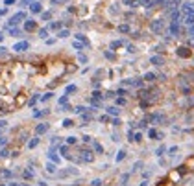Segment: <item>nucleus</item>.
Returning a JSON list of instances; mask_svg holds the SVG:
<instances>
[{"mask_svg": "<svg viewBox=\"0 0 194 186\" xmlns=\"http://www.w3.org/2000/svg\"><path fill=\"white\" fill-rule=\"evenodd\" d=\"M183 22H185L187 26H192V24H194V13H187L185 18H183Z\"/></svg>", "mask_w": 194, "mask_h": 186, "instance_id": "obj_16", "label": "nucleus"}, {"mask_svg": "<svg viewBox=\"0 0 194 186\" xmlns=\"http://www.w3.org/2000/svg\"><path fill=\"white\" fill-rule=\"evenodd\" d=\"M100 122H109V116H107V114H104V116H100Z\"/></svg>", "mask_w": 194, "mask_h": 186, "instance_id": "obj_43", "label": "nucleus"}, {"mask_svg": "<svg viewBox=\"0 0 194 186\" xmlns=\"http://www.w3.org/2000/svg\"><path fill=\"white\" fill-rule=\"evenodd\" d=\"M72 48H74L76 52H81V50L85 48V44H81L80 41H72Z\"/></svg>", "mask_w": 194, "mask_h": 186, "instance_id": "obj_19", "label": "nucleus"}, {"mask_svg": "<svg viewBox=\"0 0 194 186\" xmlns=\"http://www.w3.org/2000/svg\"><path fill=\"white\" fill-rule=\"evenodd\" d=\"M168 30H170V35L178 37L179 32H181V28H179V20H172V22H170V26H168Z\"/></svg>", "mask_w": 194, "mask_h": 186, "instance_id": "obj_6", "label": "nucleus"}, {"mask_svg": "<svg viewBox=\"0 0 194 186\" xmlns=\"http://www.w3.org/2000/svg\"><path fill=\"white\" fill-rule=\"evenodd\" d=\"M72 125H74V122H72L70 118H65L63 120V127H72Z\"/></svg>", "mask_w": 194, "mask_h": 186, "instance_id": "obj_35", "label": "nucleus"}, {"mask_svg": "<svg viewBox=\"0 0 194 186\" xmlns=\"http://www.w3.org/2000/svg\"><path fill=\"white\" fill-rule=\"evenodd\" d=\"M150 30L155 33V35H161V32L165 30V20L163 18H155L150 22Z\"/></svg>", "mask_w": 194, "mask_h": 186, "instance_id": "obj_2", "label": "nucleus"}, {"mask_svg": "<svg viewBox=\"0 0 194 186\" xmlns=\"http://www.w3.org/2000/svg\"><path fill=\"white\" fill-rule=\"evenodd\" d=\"M22 20H26V11H19V13H15L9 20H8V28H13V26H17L19 22H22Z\"/></svg>", "mask_w": 194, "mask_h": 186, "instance_id": "obj_1", "label": "nucleus"}, {"mask_svg": "<svg viewBox=\"0 0 194 186\" xmlns=\"http://www.w3.org/2000/svg\"><path fill=\"white\" fill-rule=\"evenodd\" d=\"M37 22L33 18H26L24 20V32H37Z\"/></svg>", "mask_w": 194, "mask_h": 186, "instance_id": "obj_4", "label": "nucleus"}, {"mask_svg": "<svg viewBox=\"0 0 194 186\" xmlns=\"http://www.w3.org/2000/svg\"><path fill=\"white\" fill-rule=\"evenodd\" d=\"M28 6H30V13H33V15L43 13V4L39 2V0H33V2H30Z\"/></svg>", "mask_w": 194, "mask_h": 186, "instance_id": "obj_5", "label": "nucleus"}, {"mask_svg": "<svg viewBox=\"0 0 194 186\" xmlns=\"http://www.w3.org/2000/svg\"><path fill=\"white\" fill-rule=\"evenodd\" d=\"M122 158H124V151H120V153H118V157H116V160H122Z\"/></svg>", "mask_w": 194, "mask_h": 186, "instance_id": "obj_46", "label": "nucleus"}, {"mask_svg": "<svg viewBox=\"0 0 194 186\" xmlns=\"http://www.w3.org/2000/svg\"><path fill=\"white\" fill-rule=\"evenodd\" d=\"M68 35H70V32H68L67 28H61V30L57 32V39H67Z\"/></svg>", "mask_w": 194, "mask_h": 186, "instance_id": "obj_18", "label": "nucleus"}, {"mask_svg": "<svg viewBox=\"0 0 194 186\" xmlns=\"http://www.w3.org/2000/svg\"><path fill=\"white\" fill-rule=\"evenodd\" d=\"M85 111H87V107H83V105H76V107H74V112H76V114H83Z\"/></svg>", "mask_w": 194, "mask_h": 186, "instance_id": "obj_32", "label": "nucleus"}, {"mask_svg": "<svg viewBox=\"0 0 194 186\" xmlns=\"http://www.w3.org/2000/svg\"><path fill=\"white\" fill-rule=\"evenodd\" d=\"M48 114V109H44V111H35L33 112V118H41V116H46Z\"/></svg>", "mask_w": 194, "mask_h": 186, "instance_id": "obj_31", "label": "nucleus"}, {"mask_svg": "<svg viewBox=\"0 0 194 186\" xmlns=\"http://www.w3.org/2000/svg\"><path fill=\"white\" fill-rule=\"evenodd\" d=\"M106 111H107V116H118V114H120V109H118L116 105H111V107H106Z\"/></svg>", "mask_w": 194, "mask_h": 186, "instance_id": "obj_11", "label": "nucleus"}, {"mask_svg": "<svg viewBox=\"0 0 194 186\" xmlns=\"http://www.w3.org/2000/svg\"><path fill=\"white\" fill-rule=\"evenodd\" d=\"M120 46H124V41H122V39H116V41H111L109 48H111V50H116V48H120Z\"/></svg>", "mask_w": 194, "mask_h": 186, "instance_id": "obj_15", "label": "nucleus"}, {"mask_svg": "<svg viewBox=\"0 0 194 186\" xmlns=\"http://www.w3.org/2000/svg\"><path fill=\"white\" fill-rule=\"evenodd\" d=\"M41 18H43V20H50V18H52V11H43V13H41Z\"/></svg>", "mask_w": 194, "mask_h": 186, "instance_id": "obj_33", "label": "nucleus"}, {"mask_svg": "<svg viewBox=\"0 0 194 186\" xmlns=\"http://www.w3.org/2000/svg\"><path fill=\"white\" fill-rule=\"evenodd\" d=\"M11 50H13V52H17V54H22V52L30 50V42H28V41H20V42H15Z\"/></svg>", "mask_w": 194, "mask_h": 186, "instance_id": "obj_3", "label": "nucleus"}, {"mask_svg": "<svg viewBox=\"0 0 194 186\" xmlns=\"http://www.w3.org/2000/svg\"><path fill=\"white\" fill-rule=\"evenodd\" d=\"M74 41H80L81 44H85V46H87V48L91 46V41H89V39H87L83 33H76V35H74Z\"/></svg>", "mask_w": 194, "mask_h": 186, "instance_id": "obj_9", "label": "nucleus"}, {"mask_svg": "<svg viewBox=\"0 0 194 186\" xmlns=\"http://www.w3.org/2000/svg\"><path fill=\"white\" fill-rule=\"evenodd\" d=\"M54 98V92H46V94H41L39 101H48V100H52Z\"/></svg>", "mask_w": 194, "mask_h": 186, "instance_id": "obj_23", "label": "nucleus"}, {"mask_svg": "<svg viewBox=\"0 0 194 186\" xmlns=\"http://www.w3.org/2000/svg\"><path fill=\"white\" fill-rule=\"evenodd\" d=\"M142 79H144V81H150V83H152V81H157V74H155V72H146V74L142 76Z\"/></svg>", "mask_w": 194, "mask_h": 186, "instance_id": "obj_13", "label": "nucleus"}, {"mask_svg": "<svg viewBox=\"0 0 194 186\" xmlns=\"http://www.w3.org/2000/svg\"><path fill=\"white\" fill-rule=\"evenodd\" d=\"M30 2H33V0H20V6H28Z\"/></svg>", "mask_w": 194, "mask_h": 186, "instance_id": "obj_44", "label": "nucleus"}, {"mask_svg": "<svg viewBox=\"0 0 194 186\" xmlns=\"http://www.w3.org/2000/svg\"><path fill=\"white\" fill-rule=\"evenodd\" d=\"M91 100H98V101H102V100H104V94H102L100 90H94L92 94H91Z\"/></svg>", "mask_w": 194, "mask_h": 186, "instance_id": "obj_20", "label": "nucleus"}, {"mask_svg": "<svg viewBox=\"0 0 194 186\" xmlns=\"http://www.w3.org/2000/svg\"><path fill=\"white\" fill-rule=\"evenodd\" d=\"M148 135H150V138H154V140H155V138H157V136H159L155 129H150V133H148Z\"/></svg>", "mask_w": 194, "mask_h": 186, "instance_id": "obj_37", "label": "nucleus"}, {"mask_svg": "<svg viewBox=\"0 0 194 186\" xmlns=\"http://www.w3.org/2000/svg\"><path fill=\"white\" fill-rule=\"evenodd\" d=\"M115 96H116V94H115V92H111V90L104 94V98H115Z\"/></svg>", "mask_w": 194, "mask_h": 186, "instance_id": "obj_40", "label": "nucleus"}, {"mask_svg": "<svg viewBox=\"0 0 194 186\" xmlns=\"http://www.w3.org/2000/svg\"><path fill=\"white\" fill-rule=\"evenodd\" d=\"M39 98H41V94H33V96H32V98L28 100V107H33V105H35V103L39 101Z\"/></svg>", "mask_w": 194, "mask_h": 186, "instance_id": "obj_21", "label": "nucleus"}, {"mask_svg": "<svg viewBox=\"0 0 194 186\" xmlns=\"http://www.w3.org/2000/svg\"><path fill=\"white\" fill-rule=\"evenodd\" d=\"M189 32H190V35H192V37H194V24H192V26H190V30H189Z\"/></svg>", "mask_w": 194, "mask_h": 186, "instance_id": "obj_50", "label": "nucleus"}, {"mask_svg": "<svg viewBox=\"0 0 194 186\" xmlns=\"http://www.w3.org/2000/svg\"><path fill=\"white\" fill-rule=\"evenodd\" d=\"M181 92H183L185 96H190L192 94V87L190 85H185V87H181Z\"/></svg>", "mask_w": 194, "mask_h": 186, "instance_id": "obj_27", "label": "nucleus"}, {"mask_svg": "<svg viewBox=\"0 0 194 186\" xmlns=\"http://www.w3.org/2000/svg\"><path fill=\"white\" fill-rule=\"evenodd\" d=\"M63 28V22H59V20H52L50 24H48V30H56V32H59Z\"/></svg>", "mask_w": 194, "mask_h": 186, "instance_id": "obj_12", "label": "nucleus"}, {"mask_svg": "<svg viewBox=\"0 0 194 186\" xmlns=\"http://www.w3.org/2000/svg\"><path fill=\"white\" fill-rule=\"evenodd\" d=\"M2 39H4V33H2V32H0V42H2Z\"/></svg>", "mask_w": 194, "mask_h": 186, "instance_id": "obj_52", "label": "nucleus"}, {"mask_svg": "<svg viewBox=\"0 0 194 186\" xmlns=\"http://www.w3.org/2000/svg\"><path fill=\"white\" fill-rule=\"evenodd\" d=\"M126 48H128V52H130V54H133V52H135V46H133V44H128Z\"/></svg>", "mask_w": 194, "mask_h": 186, "instance_id": "obj_41", "label": "nucleus"}, {"mask_svg": "<svg viewBox=\"0 0 194 186\" xmlns=\"http://www.w3.org/2000/svg\"><path fill=\"white\" fill-rule=\"evenodd\" d=\"M150 63H152L154 66H163V65H165V57H163V55H152V57H150Z\"/></svg>", "mask_w": 194, "mask_h": 186, "instance_id": "obj_7", "label": "nucleus"}, {"mask_svg": "<svg viewBox=\"0 0 194 186\" xmlns=\"http://www.w3.org/2000/svg\"><path fill=\"white\" fill-rule=\"evenodd\" d=\"M154 50H155V52H161V50H163V44H157V46H155Z\"/></svg>", "mask_w": 194, "mask_h": 186, "instance_id": "obj_47", "label": "nucleus"}, {"mask_svg": "<svg viewBox=\"0 0 194 186\" xmlns=\"http://www.w3.org/2000/svg\"><path fill=\"white\" fill-rule=\"evenodd\" d=\"M48 127H50L48 124H39V125L35 127V131H37V135H43V133H46V131H48Z\"/></svg>", "mask_w": 194, "mask_h": 186, "instance_id": "obj_17", "label": "nucleus"}, {"mask_svg": "<svg viewBox=\"0 0 194 186\" xmlns=\"http://www.w3.org/2000/svg\"><path fill=\"white\" fill-rule=\"evenodd\" d=\"M118 33H131V28L128 24H120L118 26Z\"/></svg>", "mask_w": 194, "mask_h": 186, "instance_id": "obj_22", "label": "nucleus"}, {"mask_svg": "<svg viewBox=\"0 0 194 186\" xmlns=\"http://www.w3.org/2000/svg\"><path fill=\"white\" fill-rule=\"evenodd\" d=\"M37 144H39V138H33V140H30V144H28V146H30V148H35Z\"/></svg>", "mask_w": 194, "mask_h": 186, "instance_id": "obj_38", "label": "nucleus"}, {"mask_svg": "<svg viewBox=\"0 0 194 186\" xmlns=\"http://www.w3.org/2000/svg\"><path fill=\"white\" fill-rule=\"evenodd\" d=\"M2 15H6V8H2V9H0V17H2Z\"/></svg>", "mask_w": 194, "mask_h": 186, "instance_id": "obj_51", "label": "nucleus"}, {"mask_svg": "<svg viewBox=\"0 0 194 186\" xmlns=\"http://www.w3.org/2000/svg\"><path fill=\"white\" fill-rule=\"evenodd\" d=\"M78 61H80L81 65H87V63H89V57H87L85 54H81V52H78Z\"/></svg>", "mask_w": 194, "mask_h": 186, "instance_id": "obj_26", "label": "nucleus"}, {"mask_svg": "<svg viewBox=\"0 0 194 186\" xmlns=\"http://www.w3.org/2000/svg\"><path fill=\"white\" fill-rule=\"evenodd\" d=\"M115 94H116V96H122V98H124V96H128V94H130V92H128V90H126L124 87H118Z\"/></svg>", "mask_w": 194, "mask_h": 186, "instance_id": "obj_24", "label": "nucleus"}, {"mask_svg": "<svg viewBox=\"0 0 194 186\" xmlns=\"http://www.w3.org/2000/svg\"><path fill=\"white\" fill-rule=\"evenodd\" d=\"M104 57H106V59H109V61H113V59H115V54L107 50V52H104Z\"/></svg>", "mask_w": 194, "mask_h": 186, "instance_id": "obj_36", "label": "nucleus"}, {"mask_svg": "<svg viewBox=\"0 0 194 186\" xmlns=\"http://www.w3.org/2000/svg\"><path fill=\"white\" fill-rule=\"evenodd\" d=\"M115 103H116V107H122V105H126V98H122V96H116Z\"/></svg>", "mask_w": 194, "mask_h": 186, "instance_id": "obj_29", "label": "nucleus"}, {"mask_svg": "<svg viewBox=\"0 0 194 186\" xmlns=\"http://www.w3.org/2000/svg\"><path fill=\"white\" fill-rule=\"evenodd\" d=\"M122 2H124L126 6H130V8H137V6H139V0H122Z\"/></svg>", "mask_w": 194, "mask_h": 186, "instance_id": "obj_28", "label": "nucleus"}, {"mask_svg": "<svg viewBox=\"0 0 194 186\" xmlns=\"http://www.w3.org/2000/svg\"><path fill=\"white\" fill-rule=\"evenodd\" d=\"M6 124H8L6 120H0V127H6Z\"/></svg>", "mask_w": 194, "mask_h": 186, "instance_id": "obj_49", "label": "nucleus"}, {"mask_svg": "<svg viewBox=\"0 0 194 186\" xmlns=\"http://www.w3.org/2000/svg\"><path fill=\"white\" fill-rule=\"evenodd\" d=\"M57 103H59V105H65V103H68V94H63V96L57 100Z\"/></svg>", "mask_w": 194, "mask_h": 186, "instance_id": "obj_34", "label": "nucleus"}, {"mask_svg": "<svg viewBox=\"0 0 194 186\" xmlns=\"http://www.w3.org/2000/svg\"><path fill=\"white\" fill-rule=\"evenodd\" d=\"M8 33H9L11 37H22V33H24V30H20V28H17V26H13V28H8Z\"/></svg>", "mask_w": 194, "mask_h": 186, "instance_id": "obj_10", "label": "nucleus"}, {"mask_svg": "<svg viewBox=\"0 0 194 186\" xmlns=\"http://www.w3.org/2000/svg\"><path fill=\"white\" fill-rule=\"evenodd\" d=\"M89 103H91V107H94V109H100V107H102V101H98V100H91V98H89Z\"/></svg>", "mask_w": 194, "mask_h": 186, "instance_id": "obj_30", "label": "nucleus"}, {"mask_svg": "<svg viewBox=\"0 0 194 186\" xmlns=\"http://www.w3.org/2000/svg\"><path fill=\"white\" fill-rule=\"evenodd\" d=\"M54 42H56V39H46V44H48V46H52Z\"/></svg>", "mask_w": 194, "mask_h": 186, "instance_id": "obj_45", "label": "nucleus"}, {"mask_svg": "<svg viewBox=\"0 0 194 186\" xmlns=\"http://www.w3.org/2000/svg\"><path fill=\"white\" fill-rule=\"evenodd\" d=\"M74 92H78V87H76L74 83H70V85H67V87H65V94H68V96H70V94H74Z\"/></svg>", "mask_w": 194, "mask_h": 186, "instance_id": "obj_14", "label": "nucleus"}, {"mask_svg": "<svg viewBox=\"0 0 194 186\" xmlns=\"http://www.w3.org/2000/svg\"><path fill=\"white\" fill-rule=\"evenodd\" d=\"M17 0H4V6H11V4H15Z\"/></svg>", "mask_w": 194, "mask_h": 186, "instance_id": "obj_42", "label": "nucleus"}, {"mask_svg": "<svg viewBox=\"0 0 194 186\" xmlns=\"http://www.w3.org/2000/svg\"><path fill=\"white\" fill-rule=\"evenodd\" d=\"M176 54H178L179 57H183V59L190 57V50H189V48H185V46H179V48L176 50Z\"/></svg>", "mask_w": 194, "mask_h": 186, "instance_id": "obj_8", "label": "nucleus"}, {"mask_svg": "<svg viewBox=\"0 0 194 186\" xmlns=\"http://www.w3.org/2000/svg\"><path fill=\"white\" fill-rule=\"evenodd\" d=\"M140 138H142V136H140V133H137V135H135V138H133V140H135V142H139Z\"/></svg>", "mask_w": 194, "mask_h": 186, "instance_id": "obj_48", "label": "nucleus"}, {"mask_svg": "<svg viewBox=\"0 0 194 186\" xmlns=\"http://www.w3.org/2000/svg\"><path fill=\"white\" fill-rule=\"evenodd\" d=\"M37 35H39L41 39H46V37H48V28H39V30H37Z\"/></svg>", "mask_w": 194, "mask_h": 186, "instance_id": "obj_25", "label": "nucleus"}, {"mask_svg": "<svg viewBox=\"0 0 194 186\" xmlns=\"http://www.w3.org/2000/svg\"><path fill=\"white\" fill-rule=\"evenodd\" d=\"M0 55H8V48H6V46H0Z\"/></svg>", "mask_w": 194, "mask_h": 186, "instance_id": "obj_39", "label": "nucleus"}]
</instances>
